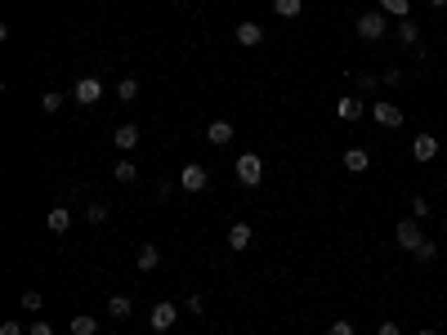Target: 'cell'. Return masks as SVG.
<instances>
[{
	"instance_id": "obj_1",
	"label": "cell",
	"mask_w": 447,
	"mask_h": 335,
	"mask_svg": "<svg viewBox=\"0 0 447 335\" xmlns=\"http://www.w3.org/2000/svg\"><path fill=\"white\" fill-rule=\"evenodd\" d=\"M354 32L362 36V41H385V32H389V14H385V9H371V14H362L354 22Z\"/></svg>"
},
{
	"instance_id": "obj_2",
	"label": "cell",
	"mask_w": 447,
	"mask_h": 335,
	"mask_svg": "<svg viewBox=\"0 0 447 335\" xmlns=\"http://www.w3.org/2000/svg\"><path fill=\"white\" fill-rule=\"evenodd\" d=\"M233 170H237V184H241V188H260V179H264V161L255 157V152H241Z\"/></svg>"
},
{
	"instance_id": "obj_3",
	"label": "cell",
	"mask_w": 447,
	"mask_h": 335,
	"mask_svg": "<svg viewBox=\"0 0 447 335\" xmlns=\"http://www.w3.org/2000/svg\"><path fill=\"white\" fill-rule=\"evenodd\" d=\"M371 121H376L380 130H398L403 125V107L389 103V99H371Z\"/></svg>"
},
{
	"instance_id": "obj_4",
	"label": "cell",
	"mask_w": 447,
	"mask_h": 335,
	"mask_svg": "<svg viewBox=\"0 0 447 335\" xmlns=\"http://www.w3.org/2000/svg\"><path fill=\"white\" fill-rule=\"evenodd\" d=\"M179 188H184V193H206V188H211V170L197 165V161H188L184 170H179Z\"/></svg>"
},
{
	"instance_id": "obj_5",
	"label": "cell",
	"mask_w": 447,
	"mask_h": 335,
	"mask_svg": "<svg viewBox=\"0 0 447 335\" xmlns=\"http://www.w3.org/2000/svg\"><path fill=\"white\" fill-rule=\"evenodd\" d=\"M394 242L403 246L407 255H416V250H420V242H425V233H420V219H403V224L394 228Z\"/></svg>"
},
{
	"instance_id": "obj_6",
	"label": "cell",
	"mask_w": 447,
	"mask_h": 335,
	"mask_svg": "<svg viewBox=\"0 0 447 335\" xmlns=\"http://www.w3.org/2000/svg\"><path fill=\"white\" fill-rule=\"evenodd\" d=\"M175 322H179V308H175L171 300H161V304H152V313H148V327H152L156 335H161V331H171V327H175Z\"/></svg>"
},
{
	"instance_id": "obj_7",
	"label": "cell",
	"mask_w": 447,
	"mask_h": 335,
	"mask_svg": "<svg viewBox=\"0 0 447 335\" xmlns=\"http://www.w3.org/2000/svg\"><path fill=\"white\" fill-rule=\"evenodd\" d=\"M72 99H76L81 107L99 103V99H103V81H99V76H81V81H76V90H72Z\"/></svg>"
},
{
	"instance_id": "obj_8",
	"label": "cell",
	"mask_w": 447,
	"mask_h": 335,
	"mask_svg": "<svg viewBox=\"0 0 447 335\" xmlns=\"http://www.w3.org/2000/svg\"><path fill=\"white\" fill-rule=\"evenodd\" d=\"M412 157H416L420 165L434 161V157H439V135H416V139H412Z\"/></svg>"
},
{
	"instance_id": "obj_9",
	"label": "cell",
	"mask_w": 447,
	"mask_h": 335,
	"mask_svg": "<svg viewBox=\"0 0 447 335\" xmlns=\"http://www.w3.org/2000/svg\"><path fill=\"white\" fill-rule=\"evenodd\" d=\"M394 36H398V45H407V50H420V22H412V18H398Z\"/></svg>"
},
{
	"instance_id": "obj_10",
	"label": "cell",
	"mask_w": 447,
	"mask_h": 335,
	"mask_svg": "<svg viewBox=\"0 0 447 335\" xmlns=\"http://www.w3.org/2000/svg\"><path fill=\"white\" fill-rule=\"evenodd\" d=\"M367 112H371V103H362V99H340L335 103V116H340V121H362Z\"/></svg>"
},
{
	"instance_id": "obj_11",
	"label": "cell",
	"mask_w": 447,
	"mask_h": 335,
	"mask_svg": "<svg viewBox=\"0 0 447 335\" xmlns=\"http://www.w3.org/2000/svg\"><path fill=\"white\" fill-rule=\"evenodd\" d=\"M251 242H255V233H251V224H246V219H237L233 228H228V250H246Z\"/></svg>"
},
{
	"instance_id": "obj_12",
	"label": "cell",
	"mask_w": 447,
	"mask_h": 335,
	"mask_svg": "<svg viewBox=\"0 0 447 335\" xmlns=\"http://www.w3.org/2000/svg\"><path fill=\"white\" fill-rule=\"evenodd\" d=\"M112 143H116L121 152H135V148H139V125H130V121L116 125V130H112Z\"/></svg>"
},
{
	"instance_id": "obj_13",
	"label": "cell",
	"mask_w": 447,
	"mask_h": 335,
	"mask_svg": "<svg viewBox=\"0 0 447 335\" xmlns=\"http://www.w3.org/2000/svg\"><path fill=\"white\" fill-rule=\"evenodd\" d=\"M156 264H161V250H156L152 242H143V246L135 250V268H139V273H152Z\"/></svg>"
},
{
	"instance_id": "obj_14",
	"label": "cell",
	"mask_w": 447,
	"mask_h": 335,
	"mask_svg": "<svg viewBox=\"0 0 447 335\" xmlns=\"http://www.w3.org/2000/svg\"><path fill=\"white\" fill-rule=\"evenodd\" d=\"M233 36H237V45H241V50H255V45L264 41V27H260V22H241V27H237Z\"/></svg>"
},
{
	"instance_id": "obj_15",
	"label": "cell",
	"mask_w": 447,
	"mask_h": 335,
	"mask_svg": "<svg viewBox=\"0 0 447 335\" xmlns=\"http://www.w3.org/2000/svg\"><path fill=\"white\" fill-rule=\"evenodd\" d=\"M206 139L215 143V148H228V143H233V125H228V121H211L206 125Z\"/></svg>"
},
{
	"instance_id": "obj_16",
	"label": "cell",
	"mask_w": 447,
	"mask_h": 335,
	"mask_svg": "<svg viewBox=\"0 0 447 335\" xmlns=\"http://www.w3.org/2000/svg\"><path fill=\"white\" fill-rule=\"evenodd\" d=\"M367 165H371L367 148H349V152H345V170H349V175H362V170H367Z\"/></svg>"
},
{
	"instance_id": "obj_17",
	"label": "cell",
	"mask_w": 447,
	"mask_h": 335,
	"mask_svg": "<svg viewBox=\"0 0 447 335\" xmlns=\"http://www.w3.org/2000/svg\"><path fill=\"white\" fill-rule=\"evenodd\" d=\"M45 224H50V233H67L72 228V210L67 206H54L50 214H45Z\"/></svg>"
},
{
	"instance_id": "obj_18",
	"label": "cell",
	"mask_w": 447,
	"mask_h": 335,
	"mask_svg": "<svg viewBox=\"0 0 447 335\" xmlns=\"http://www.w3.org/2000/svg\"><path fill=\"white\" fill-rule=\"evenodd\" d=\"M130 313H135V304H130V295H112V300H107V317L126 322Z\"/></svg>"
},
{
	"instance_id": "obj_19",
	"label": "cell",
	"mask_w": 447,
	"mask_h": 335,
	"mask_svg": "<svg viewBox=\"0 0 447 335\" xmlns=\"http://www.w3.org/2000/svg\"><path fill=\"white\" fill-rule=\"evenodd\" d=\"M112 179H116V184H135V179H139V170H135V161H130V157H121V161L112 165Z\"/></svg>"
},
{
	"instance_id": "obj_20",
	"label": "cell",
	"mask_w": 447,
	"mask_h": 335,
	"mask_svg": "<svg viewBox=\"0 0 447 335\" xmlns=\"http://www.w3.org/2000/svg\"><path fill=\"white\" fill-rule=\"evenodd\" d=\"M273 14L277 18H300L305 14V0H273Z\"/></svg>"
},
{
	"instance_id": "obj_21",
	"label": "cell",
	"mask_w": 447,
	"mask_h": 335,
	"mask_svg": "<svg viewBox=\"0 0 447 335\" xmlns=\"http://www.w3.org/2000/svg\"><path fill=\"white\" fill-rule=\"evenodd\" d=\"M72 335H99V317L76 313V317H72Z\"/></svg>"
},
{
	"instance_id": "obj_22",
	"label": "cell",
	"mask_w": 447,
	"mask_h": 335,
	"mask_svg": "<svg viewBox=\"0 0 447 335\" xmlns=\"http://www.w3.org/2000/svg\"><path fill=\"white\" fill-rule=\"evenodd\" d=\"M439 250H443V246H439V242H429V237H425V242H420V250H416L412 259H416L420 268H425V264H434V259H439Z\"/></svg>"
},
{
	"instance_id": "obj_23",
	"label": "cell",
	"mask_w": 447,
	"mask_h": 335,
	"mask_svg": "<svg viewBox=\"0 0 447 335\" xmlns=\"http://www.w3.org/2000/svg\"><path fill=\"white\" fill-rule=\"evenodd\" d=\"M380 9L389 18H407V14H412V0H380Z\"/></svg>"
},
{
	"instance_id": "obj_24",
	"label": "cell",
	"mask_w": 447,
	"mask_h": 335,
	"mask_svg": "<svg viewBox=\"0 0 447 335\" xmlns=\"http://www.w3.org/2000/svg\"><path fill=\"white\" fill-rule=\"evenodd\" d=\"M116 99H121V103H135V99H139V81H135V76H126V81L116 86Z\"/></svg>"
},
{
	"instance_id": "obj_25",
	"label": "cell",
	"mask_w": 447,
	"mask_h": 335,
	"mask_svg": "<svg viewBox=\"0 0 447 335\" xmlns=\"http://www.w3.org/2000/svg\"><path fill=\"white\" fill-rule=\"evenodd\" d=\"M18 304H22V313H41V304H45V300H41V291H22V300H18Z\"/></svg>"
},
{
	"instance_id": "obj_26",
	"label": "cell",
	"mask_w": 447,
	"mask_h": 335,
	"mask_svg": "<svg viewBox=\"0 0 447 335\" xmlns=\"http://www.w3.org/2000/svg\"><path fill=\"white\" fill-rule=\"evenodd\" d=\"M58 107H63V94H58V90H45V94H41V112H58Z\"/></svg>"
},
{
	"instance_id": "obj_27",
	"label": "cell",
	"mask_w": 447,
	"mask_h": 335,
	"mask_svg": "<svg viewBox=\"0 0 447 335\" xmlns=\"http://www.w3.org/2000/svg\"><path fill=\"white\" fill-rule=\"evenodd\" d=\"M429 214H434V210H429V201H425V197H416V201H412V219H420V224H425Z\"/></svg>"
},
{
	"instance_id": "obj_28",
	"label": "cell",
	"mask_w": 447,
	"mask_h": 335,
	"mask_svg": "<svg viewBox=\"0 0 447 335\" xmlns=\"http://www.w3.org/2000/svg\"><path fill=\"white\" fill-rule=\"evenodd\" d=\"M380 86H403V67H385L380 71Z\"/></svg>"
},
{
	"instance_id": "obj_29",
	"label": "cell",
	"mask_w": 447,
	"mask_h": 335,
	"mask_svg": "<svg viewBox=\"0 0 447 335\" xmlns=\"http://www.w3.org/2000/svg\"><path fill=\"white\" fill-rule=\"evenodd\" d=\"M86 219H90V224H103V219H107V206H103V201H94V206H86Z\"/></svg>"
},
{
	"instance_id": "obj_30",
	"label": "cell",
	"mask_w": 447,
	"mask_h": 335,
	"mask_svg": "<svg viewBox=\"0 0 447 335\" xmlns=\"http://www.w3.org/2000/svg\"><path fill=\"white\" fill-rule=\"evenodd\" d=\"M327 335H358V327H354V322H345V317H340V322H331V331H327Z\"/></svg>"
},
{
	"instance_id": "obj_31",
	"label": "cell",
	"mask_w": 447,
	"mask_h": 335,
	"mask_svg": "<svg viewBox=\"0 0 447 335\" xmlns=\"http://www.w3.org/2000/svg\"><path fill=\"white\" fill-rule=\"evenodd\" d=\"M358 86H362V90H376L380 76H376V71H358Z\"/></svg>"
},
{
	"instance_id": "obj_32",
	"label": "cell",
	"mask_w": 447,
	"mask_h": 335,
	"mask_svg": "<svg viewBox=\"0 0 447 335\" xmlns=\"http://www.w3.org/2000/svg\"><path fill=\"white\" fill-rule=\"evenodd\" d=\"M27 335H54V327H50V322H32Z\"/></svg>"
},
{
	"instance_id": "obj_33",
	"label": "cell",
	"mask_w": 447,
	"mask_h": 335,
	"mask_svg": "<svg viewBox=\"0 0 447 335\" xmlns=\"http://www.w3.org/2000/svg\"><path fill=\"white\" fill-rule=\"evenodd\" d=\"M0 335H22V327L18 322H0Z\"/></svg>"
},
{
	"instance_id": "obj_34",
	"label": "cell",
	"mask_w": 447,
	"mask_h": 335,
	"mask_svg": "<svg viewBox=\"0 0 447 335\" xmlns=\"http://www.w3.org/2000/svg\"><path fill=\"white\" fill-rule=\"evenodd\" d=\"M376 335H403V331H398V322H380V331Z\"/></svg>"
},
{
	"instance_id": "obj_35",
	"label": "cell",
	"mask_w": 447,
	"mask_h": 335,
	"mask_svg": "<svg viewBox=\"0 0 447 335\" xmlns=\"http://www.w3.org/2000/svg\"><path fill=\"white\" fill-rule=\"evenodd\" d=\"M416 335H439V331H434V327H420V331H416Z\"/></svg>"
},
{
	"instance_id": "obj_36",
	"label": "cell",
	"mask_w": 447,
	"mask_h": 335,
	"mask_svg": "<svg viewBox=\"0 0 447 335\" xmlns=\"http://www.w3.org/2000/svg\"><path fill=\"white\" fill-rule=\"evenodd\" d=\"M429 5H434V9H447V0H429Z\"/></svg>"
},
{
	"instance_id": "obj_37",
	"label": "cell",
	"mask_w": 447,
	"mask_h": 335,
	"mask_svg": "<svg viewBox=\"0 0 447 335\" xmlns=\"http://www.w3.org/2000/svg\"><path fill=\"white\" fill-rule=\"evenodd\" d=\"M443 228H447V214H443Z\"/></svg>"
},
{
	"instance_id": "obj_38",
	"label": "cell",
	"mask_w": 447,
	"mask_h": 335,
	"mask_svg": "<svg viewBox=\"0 0 447 335\" xmlns=\"http://www.w3.org/2000/svg\"><path fill=\"white\" fill-rule=\"evenodd\" d=\"M443 255H447V242H443Z\"/></svg>"
}]
</instances>
